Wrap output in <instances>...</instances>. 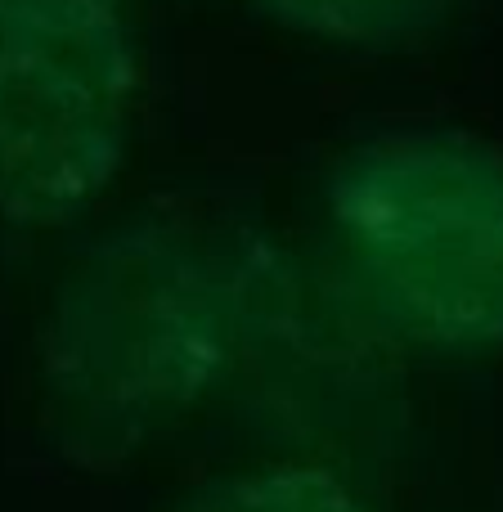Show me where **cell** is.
Instances as JSON below:
<instances>
[{
    "label": "cell",
    "instance_id": "cell-6",
    "mask_svg": "<svg viewBox=\"0 0 503 512\" xmlns=\"http://www.w3.org/2000/svg\"><path fill=\"white\" fill-rule=\"evenodd\" d=\"M117 5H122V0H117Z\"/></svg>",
    "mask_w": 503,
    "mask_h": 512
},
{
    "label": "cell",
    "instance_id": "cell-4",
    "mask_svg": "<svg viewBox=\"0 0 503 512\" xmlns=\"http://www.w3.org/2000/svg\"><path fill=\"white\" fill-rule=\"evenodd\" d=\"M167 512H369L351 486L315 463L230 472L189 490Z\"/></svg>",
    "mask_w": 503,
    "mask_h": 512
},
{
    "label": "cell",
    "instance_id": "cell-2",
    "mask_svg": "<svg viewBox=\"0 0 503 512\" xmlns=\"http://www.w3.org/2000/svg\"><path fill=\"white\" fill-rule=\"evenodd\" d=\"M355 315L427 355L503 346V153L454 131L369 140L328 180Z\"/></svg>",
    "mask_w": 503,
    "mask_h": 512
},
{
    "label": "cell",
    "instance_id": "cell-1",
    "mask_svg": "<svg viewBox=\"0 0 503 512\" xmlns=\"http://www.w3.org/2000/svg\"><path fill=\"white\" fill-rule=\"evenodd\" d=\"M292 283L256 234L144 216L95 243L45 319V396L81 459L117 463L207 405L283 324Z\"/></svg>",
    "mask_w": 503,
    "mask_h": 512
},
{
    "label": "cell",
    "instance_id": "cell-5",
    "mask_svg": "<svg viewBox=\"0 0 503 512\" xmlns=\"http://www.w3.org/2000/svg\"><path fill=\"white\" fill-rule=\"evenodd\" d=\"M283 27L333 45H400L432 32L450 0H256Z\"/></svg>",
    "mask_w": 503,
    "mask_h": 512
},
{
    "label": "cell",
    "instance_id": "cell-3",
    "mask_svg": "<svg viewBox=\"0 0 503 512\" xmlns=\"http://www.w3.org/2000/svg\"><path fill=\"white\" fill-rule=\"evenodd\" d=\"M135 54L117 0H0V216L59 225L117 176Z\"/></svg>",
    "mask_w": 503,
    "mask_h": 512
}]
</instances>
